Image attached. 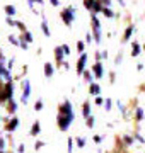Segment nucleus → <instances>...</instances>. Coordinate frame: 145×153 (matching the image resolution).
Listing matches in <instances>:
<instances>
[{"mask_svg": "<svg viewBox=\"0 0 145 153\" xmlns=\"http://www.w3.org/2000/svg\"><path fill=\"white\" fill-rule=\"evenodd\" d=\"M0 153H5V152H4V150H0Z\"/></svg>", "mask_w": 145, "mask_h": 153, "instance_id": "nucleus-48", "label": "nucleus"}, {"mask_svg": "<svg viewBox=\"0 0 145 153\" xmlns=\"http://www.w3.org/2000/svg\"><path fill=\"white\" fill-rule=\"evenodd\" d=\"M87 128H94V116H90V117H87Z\"/></svg>", "mask_w": 145, "mask_h": 153, "instance_id": "nucleus-31", "label": "nucleus"}, {"mask_svg": "<svg viewBox=\"0 0 145 153\" xmlns=\"http://www.w3.org/2000/svg\"><path fill=\"white\" fill-rule=\"evenodd\" d=\"M39 133H41V124H39V121H36V123H33V126H31L29 134H31V136H38Z\"/></svg>", "mask_w": 145, "mask_h": 153, "instance_id": "nucleus-10", "label": "nucleus"}, {"mask_svg": "<svg viewBox=\"0 0 145 153\" xmlns=\"http://www.w3.org/2000/svg\"><path fill=\"white\" fill-rule=\"evenodd\" d=\"M67 152H68V153H72V152H73V140H72V138L68 140V148H67Z\"/></svg>", "mask_w": 145, "mask_h": 153, "instance_id": "nucleus-32", "label": "nucleus"}, {"mask_svg": "<svg viewBox=\"0 0 145 153\" xmlns=\"http://www.w3.org/2000/svg\"><path fill=\"white\" fill-rule=\"evenodd\" d=\"M94 141L96 143H101V141H102V138H101V136H94Z\"/></svg>", "mask_w": 145, "mask_h": 153, "instance_id": "nucleus-46", "label": "nucleus"}, {"mask_svg": "<svg viewBox=\"0 0 145 153\" xmlns=\"http://www.w3.org/2000/svg\"><path fill=\"white\" fill-rule=\"evenodd\" d=\"M84 78H85V82L89 83V85H90V83H94V82H92V73H90L89 70L84 71Z\"/></svg>", "mask_w": 145, "mask_h": 153, "instance_id": "nucleus-23", "label": "nucleus"}, {"mask_svg": "<svg viewBox=\"0 0 145 153\" xmlns=\"http://www.w3.org/2000/svg\"><path fill=\"white\" fill-rule=\"evenodd\" d=\"M17 126H19V119H17V117H12V119L7 123V131H14V129H17Z\"/></svg>", "mask_w": 145, "mask_h": 153, "instance_id": "nucleus-13", "label": "nucleus"}, {"mask_svg": "<svg viewBox=\"0 0 145 153\" xmlns=\"http://www.w3.org/2000/svg\"><path fill=\"white\" fill-rule=\"evenodd\" d=\"M29 95H31V83H29V80H22V95H21L22 104H28Z\"/></svg>", "mask_w": 145, "mask_h": 153, "instance_id": "nucleus-5", "label": "nucleus"}, {"mask_svg": "<svg viewBox=\"0 0 145 153\" xmlns=\"http://www.w3.org/2000/svg\"><path fill=\"white\" fill-rule=\"evenodd\" d=\"M132 55H133V56H138L140 55V44L138 43H133V46H132Z\"/></svg>", "mask_w": 145, "mask_h": 153, "instance_id": "nucleus-20", "label": "nucleus"}, {"mask_svg": "<svg viewBox=\"0 0 145 153\" xmlns=\"http://www.w3.org/2000/svg\"><path fill=\"white\" fill-rule=\"evenodd\" d=\"M102 14H104L106 17H109V19H111V17H114V12H113L109 7H104V9H102Z\"/></svg>", "mask_w": 145, "mask_h": 153, "instance_id": "nucleus-24", "label": "nucleus"}, {"mask_svg": "<svg viewBox=\"0 0 145 153\" xmlns=\"http://www.w3.org/2000/svg\"><path fill=\"white\" fill-rule=\"evenodd\" d=\"M63 56H65V53H63V48L61 46H56L55 48V58L58 63H63Z\"/></svg>", "mask_w": 145, "mask_h": 153, "instance_id": "nucleus-11", "label": "nucleus"}, {"mask_svg": "<svg viewBox=\"0 0 145 153\" xmlns=\"http://www.w3.org/2000/svg\"><path fill=\"white\" fill-rule=\"evenodd\" d=\"M41 146H45V141H36L34 143V148H36V150H39Z\"/></svg>", "mask_w": 145, "mask_h": 153, "instance_id": "nucleus-38", "label": "nucleus"}, {"mask_svg": "<svg viewBox=\"0 0 145 153\" xmlns=\"http://www.w3.org/2000/svg\"><path fill=\"white\" fill-rule=\"evenodd\" d=\"M92 71H94V78H102V75H104V66H102V63L101 61H96L94 66H92Z\"/></svg>", "mask_w": 145, "mask_h": 153, "instance_id": "nucleus-7", "label": "nucleus"}, {"mask_svg": "<svg viewBox=\"0 0 145 153\" xmlns=\"http://www.w3.org/2000/svg\"><path fill=\"white\" fill-rule=\"evenodd\" d=\"M34 2H38V4H43V0H28V4H29V7L33 9V4Z\"/></svg>", "mask_w": 145, "mask_h": 153, "instance_id": "nucleus-40", "label": "nucleus"}, {"mask_svg": "<svg viewBox=\"0 0 145 153\" xmlns=\"http://www.w3.org/2000/svg\"><path fill=\"white\" fill-rule=\"evenodd\" d=\"M61 48H63V53H65V55H70V48H68V44H61Z\"/></svg>", "mask_w": 145, "mask_h": 153, "instance_id": "nucleus-35", "label": "nucleus"}, {"mask_svg": "<svg viewBox=\"0 0 145 153\" xmlns=\"http://www.w3.org/2000/svg\"><path fill=\"white\" fill-rule=\"evenodd\" d=\"M24 150H26V146H24V145H19V148H17V152H19V153H24Z\"/></svg>", "mask_w": 145, "mask_h": 153, "instance_id": "nucleus-44", "label": "nucleus"}, {"mask_svg": "<svg viewBox=\"0 0 145 153\" xmlns=\"http://www.w3.org/2000/svg\"><path fill=\"white\" fill-rule=\"evenodd\" d=\"M41 109H43V100L38 99V100H36V104H34V111H41Z\"/></svg>", "mask_w": 145, "mask_h": 153, "instance_id": "nucleus-28", "label": "nucleus"}, {"mask_svg": "<svg viewBox=\"0 0 145 153\" xmlns=\"http://www.w3.org/2000/svg\"><path fill=\"white\" fill-rule=\"evenodd\" d=\"M53 73H55L53 65H51L50 61H46V63H45V76H46V78H51V76H53Z\"/></svg>", "mask_w": 145, "mask_h": 153, "instance_id": "nucleus-9", "label": "nucleus"}, {"mask_svg": "<svg viewBox=\"0 0 145 153\" xmlns=\"http://www.w3.org/2000/svg\"><path fill=\"white\" fill-rule=\"evenodd\" d=\"M133 31H135L133 24L126 27V31H125V34H123V43H126V41H130V38H132V34H133Z\"/></svg>", "mask_w": 145, "mask_h": 153, "instance_id": "nucleus-12", "label": "nucleus"}, {"mask_svg": "<svg viewBox=\"0 0 145 153\" xmlns=\"http://www.w3.org/2000/svg\"><path fill=\"white\" fill-rule=\"evenodd\" d=\"M82 114H84L85 119L90 117V104H89V102H85V104H84V107H82Z\"/></svg>", "mask_w": 145, "mask_h": 153, "instance_id": "nucleus-17", "label": "nucleus"}, {"mask_svg": "<svg viewBox=\"0 0 145 153\" xmlns=\"http://www.w3.org/2000/svg\"><path fill=\"white\" fill-rule=\"evenodd\" d=\"M94 4H96V0H84L85 9H89L90 12H92V7H94Z\"/></svg>", "mask_w": 145, "mask_h": 153, "instance_id": "nucleus-25", "label": "nucleus"}, {"mask_svg": "<svg viewBox=\"0 0 145 153\" xmlns=\"http://www.w3.org/2000/svg\"><path fill=\"white\" fill-rule=\"evenodd\" d=\"M12 99H14V85H12V82H7L2 94H0V102L2 100H12Z\"/></svg>", "mask_w": 145, "mask_h": 153, "instance_id": "nucleus-4", "label": "nucleus"}, {"mask_svg": "<svg viewBox=\"0 0 145 153\" xmlns=\"http://www.w3.org/2000/svg\"><path fill=\"white\" fill-rule=\"evenodd\" d=\"M85 63H87V55H85V53H82V55H80V58H78V61H77V75H84Z\"/></svg>", "mask_w": 145, "mask_h": 153, "instance_id": "nucleus-6", "label": "nucleus"}, {"mask_svg": "<svg viewBox=\"0 0 145 153\" xmlns=\"http://www.w3.org/2000/svg\"><path fill=\"white\" fill-rule=\"evenodd\" d=\"M89 94L90 95H94V97H99V94H101V87H99V83H90L89 85Z\"/></svg>", "mask_w": 145, "mask_h": 153, "instance_id": "nucleus-8", "label": "nucleus"}, {"mask_svg": "<svg viewBox=\"0 0 145 153\" xmlns=\"http://www.w3.org/2000/svg\"><path fill=\"white\" fill-rule=\"evenodd\" d=\"M85 41H87V43H90V41H92V36H90L89 33H87V36H85Z\"/></svg>", "mask_w": 145, "mask_h": 153, "instance_id": "nucleus-45", "label": "nucleus"}, {"mask_svg": "<svg viewBox=\"0 0 145 153\" xmlns=\"http://www.w3.org/2000/svg\"><path fill=\"white\" fill-rule=\"evenodd\" d=\"M0 76H4V78H5L7 82H12V78H10V73H9V70H7L5 66L2 65V63H0Z\"/></svg>", "mask_w": 145, "mask_h": 153, "instance_id": "nucleus-14", "label": "nucleus"}, {"mask_svg": "<svg viewBox=\"0 0 145 153\" xmlns=\"http://www.w3.org/2000/svg\"><path fill=\"white\" fill-rule=\"evenodd\" d=\"M102 9H104V7H102V5H101V4H99V2L96 0L94 7H92V10H94V12H90V14H97V12H102Z\"/></svg>", "mask_w": 145, "mask_h": 153, "instance_id": "nucleus-21", "label": "nucleus"}, {"mask_svg": "<svg viewBox=\"0 0 145 153\" xmlns=\"http://www.w3.org/2000/svg\"><path fill=\"white\" fill-rule=\"evenodd\" d=\"M50 4L53 7H58V5H60V0H50Z\"/></svg>", "mask_w": 145, "mask_h": 153, "instance_id": "nucleus-43", "label": "nucleus"}, {"mask_svg": "<svg viewBox=\"0 0 145 153\" xmlns=\"http://www.w3.org/2000/svg\"><path fill=\"white\" fill-rule=\"evenodd\" d=\"M61 19H63V22H65V26H72L73 19H75V10H73V7H67V9H63L61 10Z\"/></svg>", "mask_w": 145, "mask_h": 153, "instance_id": "nucleus-3", "label": "nucleus"}, {"mask_svg": "<svg viewBox=\"0 0 145 153\" xmlns=\"http://www.w3.org/2000/svg\"><path fill=\"white\" fill-rule=\"evenodd\" d=\"M144 119V109L138 107V109L135 111V121H142Z\"/></svg>", "mask_w": 145, "mask_h": 153, "instance_id": "nucleus-19", "label": "nucleus"}, {"mask_svg": "<svg viewBox=\"0 0 145 153\" xmlns=\"http://www.w3.org/2000/svg\"><path fill=\"white\" fill-rule=\"evenodd\" d=\"M16 27H17V29H19V31H21V33H22V34H24V33H26V31H28V29H26V26H24L22 22H19V21H17V22H16Z\"/></svg>", "mask_w": 145, "mask_h": 153, "instance_id": "nucleus-27", "label": "nucleus"}, {"mask_svg": "<svg viewBox=\"0 0 145 153\" xmlns=\"http://www.w3.org/2000/svg\"><path fill=\"white\" fill-rule=\"evenodd\" d=\"M94 102H96L97 105H101V104H104V99H102V97H96V100H94Z\"/></svg>", "mask_w": 145, "mask_h": 153, "instance_id": "nucleus-39", "label": "nucleus"}, {"mask_svg": "<svg viewBox=\"0 0 145 153\" xmlns=\"http://www.w3.org/2000/svg\"><path fill=\"white\" fill-rule=\"evenodd\" d=\"M90 22H92V31H94V41L101 43L102 41V34H101V22L96 14H90Z\"/></svg>", "mask_w": 145, "mask_h": 153, "instance_id": "nucleus-1", "label": "nucleus"}, {"mask_svg": "<svg viewBox=\"0 0 145 153\" xmlns=\"http://www.w3.org/2000/svg\"><path fill=\"white\" fill-rule=\"evenodd\" d=\"M5 22H7V24H9V26H10V27H12V26L16 27V21H12L10 17H7V19H5Z\"/></svg>", "mask_w": 145, "mask_h": 153, "instance_id": "nucleus-37", "label": "nucleus"}, {"mask_svg": "<svg viewBox=\"0 0 145 153\" xmlns=\"http://www.w3.org/2000/svg\"><path fill=\"white\" fill-rule=\"evenodd\" d=\"M9 41H10L12 44H16V46H19V41H17V38H14V36H9Z\"/></svg>", "mask_w": 145, "mask_h": 153, "instance_id": "nucleus-36", "label": "nucleus"}, {"mask_svg": "<svg viewBox=\"0 0 145 153\" xmlns=\"http://www.w3.org/2000/svg\"><path fill=\"white\" fill-rule=\"evenodd\" d=\"M133 138H135V140H138L140 143H145V140H144V138H142V136H140L138 133H137V134H133Z\"/></svg>", "mask_w": 145, "mask_h": 153, "instance_id": "nucleus-41", "label": "nucleus"}, {"mask_svg": "<svg viewBox=\"0 0 145 153\" xmlns=\"http://www.w3.org/2000/svg\"><path fill=\"white\" fill-rule=\"evenodd\" d=\"M75 143H77V146L78 148H84L85 146V140H84V138H75Z\"/></svg>", "mask_w": 145, "mask_h": 153, "instance_id": "nucleus-26", "label": "nucleus"}, {"mask_svg": "<svg viewBox=\"0 0 145 153\" xmlns=\"http://www.w3.org/2000/svg\"><path fill=\"white\" fill-rule=\"evenodd\" d=\"M19 46H21V48H24V49H28V43L24 41V38H22V36H21V41H19Z\"/></svg>", "mask_w": 145, "mask_h": 153, "instance_id": "nucleus-34", "label": "nucleus"}, {"mask_svg": "<svg viewBox=\"0 0 145 153\" xmlns=\"http://www.w3.org/2000/svg\"><path fill=\"white\" fill-rule=\"evenodd\" d=\"M0 150H5V140L0 138Z\"/></svg>", "mask_w": 145, "mask_h": 153, "instance_id": "nucleus-42", "label": "nucleus"}, {"mask_svg": "<svg viewBox=\"0 0 145 153\" xmlns=\"http://www.w3.org/2000/svg\"><path fill=\"white\" fill-rule=\"evenodd\" d=\"M104 109L106 111L111 109V99H106V100H104Z\"/></svg>", "mask_w": 145, "mask_h": 153, "instance_id": "nucleus-33", "label": "nucleus"}, {"mask_svg": "<svg viewBox=\"0 0 145 153\" xmlns=\"http://www.w3.org/2000/svg\"><path fill=\"white\" fill-rule=\"evenodd\" d=\"M5 14H7V17H12V16H16V14H17L16 7H14V5H5Z\"/></svg>", "mask_w": 145, "mask_h": 153, "instance_id": "nucleus-16", "label": "nucleus"}, {"mask_svg": "<svg viewBox=\"0 0 145 153\" xmlns=\"http://www.w3.org/2000/svg\"><path fill=\"white\" fill-rule=\"evenodd\" d=\"M133 140H135V138H132V136H125V138H123L125 145H128V146H130V145H133Z\"/></svg>", "mask_w": 145, "mask_h": 153, "instance_id": "nucleus-30", "label": "nucleus"}, {"mask_svg": "<svg viewBox=\"0 0 145 153\" xmlns=\"http://www.w3.org/2000/svg\"><path fill=\"white\" fill-rule=\"evenodd\" d=\"M2 61H4V56H2V55H0V63H2Z\"/></svg>", "mask_w": 145, "mask_h": 153, "instance_id": "nucleus-47", "label": "nucleus"}, {"mask_svg": "<svg viewBox=\"0 0 145 153\" xmlns=\"http://www.w3.org/2000/svg\"><path fill=\"white\" fill-rule=\"evenodd\" d=\"M41 29H43V34H45L46 38H50V36H51V31H50V27H48V22H46V21L41 22Z\"/></svg>", "mask_w": 145, "mask_h": 153, "instance_id": "nucleus-15", "label": "nucleus"}, {"mask_svg": "<svg viewBox=\"0 0 145 153\" xmlns=\"http://www.w3.org/2000/svg\"><path fill=\"white\" fill-rule=\"evenodd\" d=\"M22 38H24V41H26V43H33V41H34V39H33V34H31V33H29V31H26V33H24L22 34Z\"/></svg>", "mask_w": 145, "mask_h": 153, "instance_id": "nucleus-22", "label": "nucleus"}, {"mask_svg": "<svg viewBox=\"0 0 145 153\" xmlns=\"http://www.w3.org/2000/svg\"><path fill=\"white\" fill-rule=\"evenodd\" d=\"M72 117H68V116H65V114H60L58 112V117H56V123H58V129L60 131H68V128H70V124H72Z\"/></svg>", "mask_w": 145, "mask_h": 153, "instance_id": "nucleus-2", "label": "nucleus"}, {"mask_svg": "<svg viewBox=\"0 0 145 153\" xmlns=\"http://www.w3.org/2000/svg\"><path fill=\"white\" fill-rule=\"evenodd\" d=\"M7 111H9V114H14V112L17 111V104L14 102V99L9 100V107H7Z\"/></svg>", "mask_w": 145, "mask_h": 153, "instance_id": "nucleus-18", "label": "nucleus"}, {"mask_svg": "<svg viewBox=\"0 0 145 153\" xmlns=\"http://www.w3.org/2000/svg\"><path fill=\"white\" fill-rule=\"evenodd\" d=\"M84 48H85V44L82 43V41H77V51L78 53H84Z\"/></svg>", "mask_w": 145, "mask_h": 153, "instance_id": "nucleus-29", "label": "nucleus"}]
</instances>
